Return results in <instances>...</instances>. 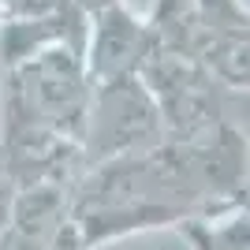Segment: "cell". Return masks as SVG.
Masks as SVG:
<instances>
[{"label":"cell","mask_w":250,"mask_h":250,"mask_svg":"<svg viewBox=\"0 0 250 250\" xmlns=\"http://www.w3.org/2000/svg\"><path fill=\"white\" fill-rule=\"evenodd\" d=\"M52 250H79V231H75L71 224H67V228L60 231V239L52 243Z\"/></svg>","instance_id":"obj_1"}]
</instances>
